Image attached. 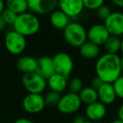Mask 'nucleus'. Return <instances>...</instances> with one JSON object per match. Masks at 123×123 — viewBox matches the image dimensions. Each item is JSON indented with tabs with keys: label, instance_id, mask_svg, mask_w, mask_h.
<instances>
[{
	"label": "nucleus",
	"instance_id": "4",
	"mask_svg": "<svg viewBox=\"0 0 123 123\" xmlns=\"http://www.w3.org/2000/svg\"><path fill=\"white\" fill-rule=\"evenodd\" d=\"M22 84L29 94H41L47 86L46 79L36 72L24 74L22 77Z\"/></svg>",
	"mask_w": 123,
	"mask_h": 123
},
{
	"label": "nucleus",
	"instance_id": "36",
	"mask_svg": "<svg viewBox=\"0 0 123 123\" xmlns=\"http://www.w3.org/2000/svg\"><path fill=\"white\" fill-rule=\"evenodd\" d=\"M120 65H121V72H123V56L120 58Z\"/></svg>",
	"mask_w": 123,
	"mask_h": 123
},
{
	"label": "nucleus",
	"instance_id": "30",
	"mask_svg": "<svg viewBox=\"0 0 123 123\" xmlns=\"http://www.w3.org/2000/svg\"><path fill=\"white\" fill-rule=\"evenodd\" d=\"M86 121V119L82 116H75L73 120V123H84V121Z\"/></svg>",
	"mask_w": 123,
	"mask_h": 123
},
{
	"label": "nucleus",
	"instance_id": "17",
	"mask_svg": "<svg viewBox=\"0 0 123 123\" xmlns=\"http://www.w3.org/2000/svg\"><path fill=\"white\" fill-rule=\"evenodd\" d=\"M46 83L51 89V91L61 94L63 91H65V89L68 88V78L55 73L46 80Z\"/></svg>",
	"mask_w": 123,
	"mask_h": 123
},
{
	"label": "nucleus",
	"instance_id": "34",
	"mask_svg": "<svg viewBox=\"0 0 123 123\" xmlns=\"http://www.w3.org/2000/svg\"><path fill=\"white\" fill-rule=\"evenodd\" d=\"M113 4H116L118 7L122 8L123 9V0H114V1H113Z\"/></svg>",
	"mask_w": 123,
	"mask_h": 123
},
{
	"label": "nucleus",
	"instance_id": "32",
	"mask_svg": "<svg viewBox=\"0 0 123 123\" xmlns=\"http://www.w3.org/2000/svg\"><path fill=\"white\" fill-rule=\"evenodd\" d=\"M117 115H118V119L121 120L123 121V103L121 105V106L119 107L117 111Z\"/></svg>",
	"mask_w": 123,
	"mask_h": 123
},
{
	"label": "nucleus",
	"instance_id": "2",
	"mask_svg": "<svg viewBox=\"0 0 123 123\" xmlns=\"http://www.w3.org/2000/svg\"><path fill=\"white\" fill-rule=\"evenodd\" d=\"M14 31L23 36H34L41 28V22L36 14L25 12L17 16L15 22L13 25Z\"/></svg>",
	"mask_w": 123,
	"mask_h": 123
},
{
	"label": "nucleus",
	"instance_id": "6",
	"mask_svg": "<svg viewBox=\"0 0 123 123\" xmlns=\"http://www.w3.org/2000/svg\"><path fill=\"white\" fill-rule=\"evenodd\" d=\"M4 45L9 53L13 55L21 54L26 47V39L18 32L10 31L6 33Z\"/></svg>",
	"mask_w": 123,
	"mask_h": 123
},
{
	"label": "nucleus",
	"instance_id": "33",
	"mask_svg": "<svg viewBox=\"0 0 123 123\" xmlns=\"http://www.w3.org/2000/svg\"><path fill=\"white\" fill-rule=\"evenodd\" d=\"M7 26V24L5 23V21L4 20V19L2 18V16L0 15V32L3 31H4Z\"/></svg>",
	"mask_w": 123,
	"mask_h": 123
},
{
	"label": "nucleus",
	"instance_id": "1",
	"mask_svg": "<svg viewBox=\"0 0 123 123\" xmlns=\"http://www.w3.org/2000/svg\"><path fill=\"white\" fill-rule=\"evenodd\" d=\"M120 56L117 54L105 53L98 57L95 62L96 76L104 83L113 84L121 75Z\"/></svg>",
	"mask_w": 123,
	"mask_h": 123
},
{
	"label": "nucleus",
	"instance_id": "27",
	"mask_svg": "<svg viewBox=\"0 0 123 123\" xmlns=\"http://www.w3.org/2000/svg\"><path fill=\"white\" fill-rule=\"evenodd\" d=\"M112 13L111 8L109 5H106V4H103L102 6L99 8V9L96 10V15L99 18L102 20H105L108 17L110 16V14Z\"/></svg>",
	"mask_w": 123,
	"mask_h": 123
},
{
	"label": "nucleus",
	"instance_id": "11",
	"mask_svg": "<svg viewBox=\"0 0 123 123\" xmlns=\"http://www.w3.org/2000/svg\"><path fill=\"white\" fill-rule=\"evenodd\" d=\"M57 4L56 0H28V9L35 14H47L55 10Z\"/></svg>",
	"mask_w": 123,
	"mask_h": 123
},
{
	"label": "nucleus",
	"instance_id": "22",
	"mask_svg": "<svg viewBox=\"0 0 123 123\" xmlns=\"http://www.w3.org/2000/svg\"><path fill=\"white\" fill-rule=\"evenodd\" d=\"M104 47L108 54H117L121 51V38L118 36H110L104 44Z\"/></svg>",
	"mask_w": 123,
	"mask_h": 123
},
{
	"label": "nucleus",
	"instance_id": "25",
	"mask_svg": "<svg viewBox=\"0 0 123 123\" xmlns=\"http://www.w3.org/2000/svg\"><path fill=\"white\" fill-rule=\"evenodd\" d=\"M1 16H2V18L4 19V20L5 21V23L7 24V25H13L14 23L15 22L16 19H17L18 14H15L14 12H13V11H11L10 9L5 8V9L3 11Z\"/></svg>",
	"mask_w": 123,
	"mask_h": 123
},
{
	"label": "nucleus",
	"instance_id": "20",
	"mask_svg": "<svg viewBox=\"0 0 123 123\" xmlns=\"http://www.w3.org/2000/svg\"><path fill=\"white\" fill-rule=\"evenodd\" d=\"M79 96L81 100V103L86 105H89L92 103L98 101L97 90L93 89L90 86L83 88L82 90L79 93Z\"/></svg>",
	"mask_w": 123,
	"mask_h": 123
},
{
	"label": "nucleus",
	"instance_id": "15",
	"mask_svg": "<svg viewBox=\"0 0 123 123\" xmlns=\"http://www.w3.org/2000/svg\"><path fill=\"white\" fill-rule=\"evenodd\" d=\"M97 93L98 101L104 104L105 105L113 104L116 99V94L112 84L103 83V84L97 90Z\"/></svg>",
	"mask_w": 123,
	"mask_h": 123
},
{
	"label": "nucleus",
	"instance_id": "24",
	"mask_svg": "<svg viewBox=\"0 0 123 123\" xmlns=\"http://www.w3.org/2000/svg\"><path fill=\"white\" fill-rule=\"evenodd\" d=\"M61 95L58 93L54 91H49L46 95L44 96V100L46 106H56V105L59 102V99Z\"/></svg>",
	"mask_w": 123,
	"mask_h": 123
},
{
	"label": "nucleus",
	"instance_id": "14",
	"mask_svg": "<svg viewBox=\"0 0 123 123\" xmlns=\"http://www.w3.org/2000/svg\"><path fill=\"white\" fill-rule=\"evenodd\" d=\"M36 73H37L46 80L51 76H52L55 74L52 57L45 56L37 59V68Z\"/></svg>",
	"mask_w": 123,
	"mask_h": 123
},
{
	"label": "nucleus",
	"instance_id": "39",
	"mask_svg": "<svg viewBox=\"0 0 123 123\" xmlns=\"http://www.w3.org/2000/svg\"><path fill=\"white\" fill-rule=\"evenodd\" d=\"M84 123H94V122H93V121H89V120H86L85 121H84Z\"/></svg>",
	"mask_w": 123,
	"mask_h": 123
},
{
	"label": "nucleus",
	"instance_id": "10",
	"mask_svg": "<svg viewBox=\"0 0 123 123\" xmlns=\"http://www.w3.org/2000/svg\"><path fill=\"white\" fill-rule=\"evenodd\" d=\"M104 25L111 36L120 37L123 35V13L112 12L104 21Z\"/></svg>",
	"mask_w": 123,
	"mask_h": 123
},
{
	"label": "nucleus",
	"instance_id": "26",
	"mask_svg": "<svg viewBox=\"0 0 123 123\" xmlns=\"http://www.w3.org/2000/svg\"><path fill=\"white\" fill-rule=\"evenodd\" d=\"M84 7L89 10H97L105 4L103 0H83Z\"/></svg>",
	"mask_w": 123,
	"mask_h": 123
},
{
	"label": "nucleus",
	"instance_id": "40",
	"mask_svg": "<svg viewBox=\"0 0 123 123\" xmlns=\"http://www.w3.org/2000/svg\"><path fill=\"white\" fill-rule=\"evenodd\" d=\"M94 123H104V122H102V121H97V122H94Z\"/></svg>",
	"mask_w": 123,
	"mask_h": 123
},
{
	"label": "nucleus",
	"instance_id": "38",
	"mask_svg": "<svg viewBox=\"0 0 123 123\" xmlns=\"http://www.w3.org/2000/svg\"><path fill=\"white\" fill-rule=\"evenodd\" d=\"M121 51V53L123 54V37L121 39V51Z\"/></svg>",
	"mask_w": 123,
	"mask_h": 123
},
{
	"label": "nucleus",
	"instance_id": "18",
	"mask_svg": "<svg viewBox=\"0 0 123 123\" xmlns=\"http://www.w3.org/2000/svg\"><path fill=\"white\" fill-rule=\"evenodd\" d=\"M50 22L54 28L63 31L66 28V26L70 23V21H69V18L62 11H61L58 9H55L54 11L51 13Z\"/></svg>",
	"mask_w": 123,
	"mask_h": 123
},
{
	"label": "nucleus",
	"instance_id": "7",
	"mask_svg": "<svg viewBox=\"0 0 123 123\" xmlns=\"http://www.w3.org/2000/svg\"><path fill=\"white\" fill-rule=\"evenodd\" d=\"M55 73L68 78L74 70V61L70 55L66 52H58L52 57Z\"/></svg>",
	"mask_w": 123,
	"mask_h": 123
},
{
	"label": "nucleus",
	"instance_id": "21",
	"mask_svg": "<svg viewBox=\"0 0 123 123\" xmlns=\"http://www.w3.org/2000/svg\"><path fill=\"white\" fill-rule=\"evenodd\" d=\"M7 9H10L11 11L15 14H21L25 13L28 9V1L26 0H9L6 2Z\"/></svg>",
	"mask_w": 123,
	"mask_h": 123
},
{
	"label": "nucleus",
	"instance_id": "37",
	"mask_svg": "<svg viewBox=\"0 0 123 123\" xmlns=\"http://www.w3.org/2000/svg\"><path fill=\"white\" fill-rule=\"evenodd\" d=\"M111 123H123V121L120 119H116V120H114V121H111Z\"/></svg>",
	"mask_w": 123,
	"mask_h": 123
},
{
	"label": "nucleus",
	"instance_id": "23",
	"mask_svg": "<svg viewBox=\"0 0 123 123\" xmlns=\"http://www.w3.org/2000/svg\"><path fill=\"white\" fill-rule=\"evenodd\" d=\"M68 88L69 92L70 93L79 94V93L80 92L83 88H84V84H83L82 79L79 77L72 78V79L68 81Z\"/></svg>",
	"mask_w": 123,
	"mask_h": 123
},
{
	"label": "nucleus",
	"instance_id": "12",
	"mask_svg": "<svg viewBox=\"0 0 123 123\" xmlns=\"http://www.w3.org/2000/svg\"><path fill=\"white\" fill-rule=\"evenodd\" d=\"M57 6L69 19L78 17L84 9L83 0H61Z\"/></svg>",
	"mask_w": 123,
	"mask_h": 123
},
{
	"label": "nucleus",
	"instance_id": "3",
	"mask_svg": "<svg viewBox=\"0 0 123 123\" xmlns=\"http://www.w3.org/2000/svg\"><path fill=\"white\" fill-rule=\"evenodd\" d=\"M63 36L68 45L73 47L79 48L87 41V31L82 24L73 21L63 30Z\"/></svg>",
	"mask_w": 123,
	"mask_h": 123
},
{
	"label": "nucleus",
	"instance_id": "16",
	"mask_svg": "<svg viewBox=\"0 0 123 123\" xmlns=\"http://www.w3.org/2000/svg\"><path fill=\"white\" fill-rule=\"evenodd\" d=\"M16 68L24 74L35 73L37 68V59L31 56H23L17 60Z\"/></svg>",
	"mask_w": 123,
	"mask_h": 123
},
{
	"label": "nucleus",
	"instance_id": "5",
	"mask_svg": "<svg viewBox=\"0 0 123 123\" xmlns=\"http://www.w3.org/2000/svg\"><path fill=\"white\" fill-rule=\"evenodd\" d=\"M82 103L78 94L67 93L61 96L59 102L56 105V108L61 113L64 115H69L75 113L80 109Z\"/></svg>",
	"mask_w": 123,
	"mask_h": 123
},
{
	"label": "nucleus",
	"instance_id": "28",
	"mask_svg": "<svg viewBox=\"0 0 123 123\" xmlns=\"http://www.w3.org/2000/svg\"><path fill=\"white\" fill-rule=\"evenodd\" d=\"M113 88L116 92V97L123 99V76L121 75L112 84Z\"/></svg>",
	"mask_w": 123,
	"mask_h": 123
},
{
	"label": "nucleus",
	"instance_id": "19",
	"mask_svg": "<svg viewBox=\"0 0 123 123\" xmlns=\"http://www.w3.org/2000/svg\"><path fill=\"white\" fill-rule=\"evenodd\" d=\"M79 53L86 59H95L100 54V47L89 41H86L79 47Z\"/></svg>",
	"mask_w": 123,
	"mask_h": 123
},
{
	"label": "nucleus",
	"instance_id": "35",
	"mask_svg": "<svg viewBox=\"0 0 123 123\" xmlns=\"http://www.w3.org/2000/svg\"><path fill=\"white\" fill-rule=\"evenodd\" d=\"M5 9V4H4V1H2V0H0V15L2 14L3 11Z\"/></svg>",
	"mask_w": 123,
	"mask_h": 123
},
{
	"label": "nucleus",
	"instance_id": "8",
	"mask_svg": "<svg viewBox=\"0 0 123 123\" xmlns=\"http://www.w3.org/2000/svg\"><path fill=\"white\" fill-rule=\"evenodd\" d=\"M22 106L26 112L30 114H37L46 107L44 96L37 94H28L24 97Z\"/></svg>",
	"mask_w": 123,
	"mask_h": 123
},
{
	"label": "nucleus",
	"instance_id": "13",
	"mask_svg": "<svg viewBox=\"0 0 123 123\" xmlns=\"http://www.w3.org/2000/svg\"><path fill=\"white\" fill-rule=\"evenodd\" d=\"M85 115L88 120L93 122H97V121H101L105 116L106 107L101 102L96 101L86 106Z\"/></svg>",
	"mask_w": 123,
	"mask_h": 123
},
{
	"label": "nucleus",
	"instance_id": "31",
	"mask_svg": "<svg viewBox=\"0 0 123 123\" xmlns=\"http://www.w3.org/2000/svg\"><path fill=\"white\" fill-rule=\"evenodd\" d=\"M14 123H34L31 120L28 119V118H19L17 119Z\"/></svg>",
	"mask_w": 123,
	"mask_h": 123
},
{
	"label": "nucleus",
	"instance_id": "29",
	"mask_svg": "<svg viewBox=\"0 0 123 123\" xmlns=\"http://www.w3.org/2000/svg\"><path fill=\"white\" fill-rule=\"evenodd\" d=\"M103 83L104 82H103L98 76H95V77L93 78L92 80H91L90 87H92L93 89H94L95 90H98V89H99V87L103 84Z\"/></svg>",
	"mask_w": 123,
	"mask_h": 123
},
{
	"label": "nucleus",
	"instance_id": "9",
	"mask_svg": "<svg viewBox=\"0 0 123 123\" xmlns=\"http://www.w3.org/2000/svg\"><path fill=\"white\" fill-rule=\"evenodd\" d=\"M110 36L111 35L108 32L104 24H95L87 31L88 41L94 43L99 46H104Z\"/></svg>",
	"mask_w": 123,
	"mask_h": 123
}]
</instances>
